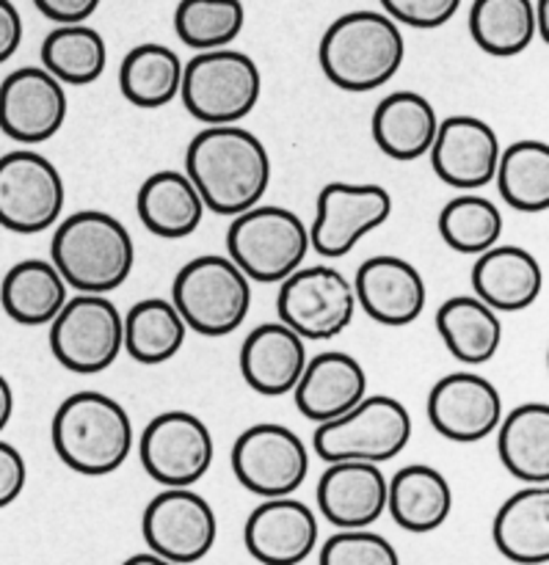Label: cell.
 I'll use <instances>...</instances> for the list:
<instances>
[{"mask_svg": "<svg viewBox=\"0 0 549 565\" xmlns=\"http://www.w3.org/2000/svg\"><path fill=\"white\" fill-rule=\"evenodd\" d=\"M503 419V397L489 379L478 373H451L429 392V423L436 434L456 445L489 439Z\"/></svg>", "mask_w": 549, "mask_h": 565, "instance_id": "e0dca14e", "label": "cell"}, {"mask_svg": "<svg viewBox=\"0 0 549 565\" xmlns=\"http://www.w3.org/2000/svg\"><path fill=\"white\" fill-rule=\"evenodd\" d=\"M22 44V17L11 0H0V64L9 61Z\"/></svg>", "mask_w": 549, "mask_h": 565, "instance_id": "7bdbcfd3", "label": "cell"}, {"mask_svg": "<svg viewBox=\"0 0 549 565\" xmlns=\"http://www.w3.org/2000/svg\"><path fill=\"white\" fill-rule=\"evenodd\" d=\"M186 174L210 213L237 215L268 193L271 154L246 127L204 125L188 143Z\"/></svg>", "mask_w": 549, "mask_h": 565, "instance_id": "6da1fadb", "label": "cell"}, {"mask_svg": "<svg viewBox=\"0 0 549 565\" xmlns=\"http://www.w3.org/2000/svg\"><path fill=\"white\" fill-rule=\"evenodd\" d=\"M315 497L324 519L337 530L370 527L387 513V478L381 463L331 461Z\"/></svg>", "mask_w": 549, "mask_h": 565, "instance_id": "44dd1931", "label": "cell"}, {"mask_svg": "<svg viewBox=\"0 0 549 565\" xmlns=\"http://www.w3.org/2000/svg\"><path fill=\"white\" fill-rule=\"evenodd\" d=\"M495 180L508 207L530 215L545 213L549 207V147L528 138L500 149Z\"/></svg>", "mask_w": 549, "mask_h": 565, "instance_id": "e575fe53", "label": "cell"}, {"mask_svg": "<svg viewBox=\"0 0 549 565\" xmlns=\"http://www.w3.org/2000/svg\"><path fill=\"white\" fill-rule=\"evenodd\" d=\"M50 351L70 373H103L125 351L122 312L103 292L66 298L61 312L50 320Z\"/></svg>", "mask_w": 549, "mask_h": 565, "instance_id": "9c48e42d", "label": "cell"}, {"mask_svg": "<svg viewBox=\"0 0 549 565\" xmlns=\"http://www.w3.org/2000/svg\"><path fill=\"white\" fill-rule=\"evenodd\" d=\"M392 196L373 182H329L318 193V210L309 226V248L324 259H340L357 248L365 235L387 224Z\"/></svg>", "mask_w": 549, "mask_h": 565, "instance_id": "5bb4252c", "label": "cell"}, {"mask_svg": "<svg viewBox=\"0 0 549 565\" xmlns=\"http://www.w3.org/2000/svg\"><path fill=\"white\" fill-rule=\"evenodd\" d=\"M246 25L243 0H180L175 31L191 50L230 47Z\"/></svg>", "mask_w": 549, "mask_h": 565, "instance_id": "74e56055", "label": "cell"}, {"mask_svg": "<svg viewBox=\"0 0 549 565\" xmlns=\"http://www.w3.org/2000/svg\"><path fill=\"white\" fill-rule=\"evenodd\" d=\"M320 565H398L395 546L368 527H342L320 546Z\"/></svg>", "mask_w": 549, "mask_h": 565, "instance_id": "f35d334b", "label": "cell"}, {"mask_svg": "<svg viewBox=\"0 0 549 565\" xmlns=\"http://www.w3.org/2000/svg\"><path fill=\"white\" fill-rule=\"evenodd\" d=\"M353 292H357V307L370 320L390 329L412 326L429 301L423 274L409 259L395 254L365 259L353 276Z\"/></svg>", "mask_w": 549, "mask_h": 565, "instance_id": "d6986e66", "label": "cell"}, {"mask_svg": "<svg viewBox=\"0 0 549 565\" xmlns=\"http://www.w3.org/2000/svg\"><path fill=\"white\" fill-rule=\"evenodd\" d=\"M171 303L191 331L202 337H226L246 323L252 279L230 257L204 254L177 270Z\"/></svg>", "mask_w": 549, "mask_h": 565, "instance_id": "8992f818", "label": "cell"}, {"mask_svg": "<svg viewBox=\"0 0 549 565\" xmlns=\"http://www.w3.org/2000/svg\"><path fill=\"white\" fill-rule=\"evenodd\" d=\"M136 210L147 232L163 241H182L193 235L208 213L191 177L175 169L155 171L141 182Z\"/></svg>", "mask_w": 549, "mask_h": 565, "instance_id": "d4e9b609", "label": "cell"}, {"mask_svg": "<svg viewBox=\"0 0 549 565\" xmlns=\"http://www.w3.org/2000/svg\"><path fill=\"white\" fill-rule=\"evenodd\" d=\"M42 66L64 86H88L108 66V44L103 33L86 22H70L50 31L42 42Z\"/></svg>", "mask_w": 549, "mask_h": 565, "instance_id": "836d02e7", "label": "cell"}, {"mask_svg": "<svg viewBox=\"0 0 549 565\" xmlns=\"http://www.w3.org/2000/svg\"><path fill=\"white\" fill-rule=\"evenodd\" d=\"M387 511L407 533H434L451 519L453 489L440 469L409 463L387 480Z\"/></svg>", "mask_w": 549, "mask_h": 565, "instance_id": "4316f807", "label": "cell"}, {"mask_svg": "<svg viewBox=\"0 0 549 565\" xmlns=\"http://www.w3.org/2000/svg\"><path fill=\"white\" fill-rule=\"evenodd\" d=\"M50 263L72 290L108 296L133 274L136 243L116 215L103 210H77L55 226Z\"/></svg>", "mask_w": 549, "mask_h": 565, "instance_id": "277c9868", "label": "cell"}, {"mask_svg": "<svg viewBox=\"0 0 549 565\" xmlns=\"http://www.w3.org/2000/svg\"><path fill=\"white\" fill-rule=\"evenodd\" d=\"M125 351L138 364L171 362L182 351L188 326L177 307L166 298H144L125 315Z\"/></svg>", "mask_w": 549, "mask_h": 565, "instance_id": "d6a6232c", "label": "cell"}, {"mask_svg": "<svg viewBox=\"0 0 549 565\" xmlns=\"http://www.w3.org/2000/svg\"><path fill=\"white\" fill-rule=\"evenodd\" d=\"M141 533L147 550L169 565L199 563L213 550L219 522L202 494L186 489H166L152 497L144 511Z\"/></svg>", "mask_w": 549, "mask_h": 565, "instance_id": "9a60e30c", "label": "cell"}, {"mask_svg": "<svg viewBox=\"0 0 549 565\" xmlns=\"http://www.w3.org/2000/svg\"><path fill=\"white\" fill-rule=\"evenodd\" d=\"M318 519L307 502L268 497L246 519L243 544L249 555L265 565H298L318 546Z\"/></svg>", "mask_w": 549, "mask_h": 565, "instance_id": "ffe728a7", "label": "cell"}, {"mask_svg": "<svg viewBox=\"0 0 549 565\" xmlns=\"http://www.w3.org/2000/svg\"><path fill=\"white\" fill-rule=\"evenodd\" d=\"M182 61L171 47L158 42L136 44L122 58L119 88L136 108H163L180 97Z\"/></svg>", "mask_w": 549, "mask_h": 565, "instance_id": "1f68e13d", "label": "cell"}, {"mask_svg": "<svg viewBox=\"0 0 549 565\" xmlns=\"http://www.w3.org/2000/svg\"><path fill=\"white\" fill-rule=\"evenodd\" d=\"M263 75L252 55L241 50H199L182 64L180 99L202 125H237L260 103Z\"/></svg>", "mask_w": 549, "mask_h": 565, "instance_id": "5b68a950", "label": "cell"}, {"mask_svg": "<svg viewBox=\"0 0 549 565\" xmlns=\"http://www.w3.org/2000/svg\"><path fill=\"white\" fill-rule=\"evenodd\" d=\"M497 552L511 563H549V483L508 497L492 524Z\"/></svg>", "mask_w": 549, "mask_h": 565, "instance_id": "83f0119b", "label": "cell"}, {"mask_svg": "<svg viewBox=\"0 0 549 565\" xmlns=\"http://www.w3.org/2000/svg\"><path fill=\"white\" fill-rule=\"evenodd\" d=\"M70 298V285L50 259H20L0 281V307L20 326H50Z\"/></svg>", "mask_w": 549, "mask_h": 565, "instance_id": "f546056e", "label": "cell"}, {"mask_svg": "<svg viewBox=\"0 0 549 565\" xmlns=\"http://www.w3.org/2000/svg\"><path fill=\"white\" fill-rule=\"evenodd\" d=\"M536 17V39L549 44V0H534Z\"/></svg>", "mask_w": 549, "mask_h": 565, "instance_id": "f6af8a7d", "label": "cell"}, {"mask_svg": "<svg viewBox=\"0 0 549 565\" xmlns=\"http://www.w3.org/2000/svg\"><path fill=\"white\" fill-rule=\"evenodd\" d=\"M473 290L495 312H522L539 301L545 270L522 246H492L473 265Z\"/></svg>", "mask_w": 549, "mask_h": 565, "instance_id": "cb8c5ba5", "label": "cell"}, {"mask_svg": "<svg viewBox=\"0 0 549 565\" xmlns=\"http://www.w3.org/2000/svg\"><path fill=\"white\" fill-rule=\"evenodd\" d=\"M436 226H440L442 241L453 252L478 257L481 252H486V248L500 241L503 215L492 199L481 196L475 191H464L442 207Z\"/></svg>", "mask_w": 549, "mask_h": 565, "instance_id": "8d00e7d4", "label": "cell"}, {"mask_svg": "<svg viewBox=\"0 0 549 565\" xmlns=\"http://www.w3.org/2000/svg\"><path fill=\"white\" fill-rule=\"evenodd\" d=\"M309 254V226L302 215L276 204H254L232 215L226 257L260 285H279Z\"/></svg>", "mask_w": 549, "mask_h": 565, "instance_id": "52a82bcc", "label": "cell"}, {"mask_svg": "<svg viewBox=\"0 0 549 565\" xmlns=\"http://www.w3.org/2000/svg\"><path fill=\"white\" fill-rule=\"evenodd\" d=\"M368 395V373L351 353L324 351L307 359L302 379L293 386L296 408L309 423H329L351 412Z\"/></svg>", "mask_w": 549, "mask_h": 565, "instance_id": "7402d4cb", "label": "cell"}, {"mask_svg": "<svg viewBox=\"0 0 549 565\" xmlns=\"http://www.w3.org/2000/svg\"><path fill=\"white\" fill-rule=\"evenodd\" d=\"M28 483V463L14 445L0 439V511L20 500Z\"/></svg>", "mask_w": 549, "mask_h": 565, "instance_id": "60d3db41", "label": "cell"}, {"mask_svg": "<svg viewBox=\"0 0 549 565\" xmlns=\"http://www.w3.org/2000/svg\"><path fill=\"white\" fill-rule=\"evenodd\" d=\"M412 414L390 395H365L342 417L320 423L315 430V456L320 461L387 463L412 441Z\"/></svg>", "mask_w": 549, "mask_h": 565, "instance_id": "ba28073f", "label": "cell"}, {"mask_svg": "<svg viewBox=\"0 0 549 565\" xmlns=\"http://www.w3.org/2000/svg\"><path fill=\"white\" fill-rule=\"evenodd\" d=\"M276 312L304 342H329L340 337L357 315V292L331 265L296 268L279 281Z\"/></svg>", "mask_w": 549, "mask_h": 565, "instance_id": "30bf717a", "label": "cell"}, {"mask_svg": "<svg viewBox=\"0 0 549 565\" xmlns=\"http://www.w3.org/2000/svg\"><path fill=\"white\" fill-rule=\"evenodd\" d=\"M66 191L61 171L33 149H14L0 158V226L14 235L47 232L64 213Z\"/></svg>", "mask_w": 549, "mask_h": 565, "instance_id": "8fae6325", "label": "cell"}, {"mask_svg": "<svg viewBox=\"0 0 549 565\" xmlns=\"http://www.w3.org/2000/svg\"><path fill=\"white\" fill-rule=\"evenodd\" d=\"M497 452L511 478L525 486L549 483V406L522 403L503 414L497 425Z\"/></svg>", "mask_w": 549, "mask_h": 565, "instance_id": "4dcf8cb0", "label": "cell"}, {"mask_svg": "<svg viewBox=\"0 0 549 565\" xmlns=\"http://www.w3.org/2000/svg\"><path fill=\"white\" fill-rule=\"evenodd\" d=\"M307 345L302 337L279 323H263L243 340L241 375L249 390L265 397H279L293 392L307 367Z\"/></svg>", "mask_w": 549, "mask_h": 565, "instance_id": "603a6c76", "label": "cell"}, {"mask_svg": "<svg viewBox=\"0 0 549 565\" xmlns=\"http://www.w3.org/2000/svg\"><path fill=\"white\" fill-rule=\"evenodd\" d=\"M232 472L254 497L296 494L309 475V450L287 425L260 423L232 445Z\"/></svg>", "mask_w": 549, "mask_h": 565, "instance_id": "4fadbf2b", "label": "cell"}, {"mask_svg": "<svg viewBox=\"0 0 549 565\" xmlns=\"http://www.w3.org/2000/svg\"><path fill=\"white\" fill-rule=\"evenodd\" d=\"M500 138L478 116H451L436 127L431 166L445 185L456 191H481L495 180Z\"/></svg>", "mask_w": 549, "mask_h": 565, "instance_id": "ac0fdd59", "label": "cell"}, {"mask_svg": "<svg viewBox=\"0 0 549 565\" xmlns=\"http://www.w3.org/2000/svg\"><path fill=\"white\" fill-rule=\"evenodd\" d=\"M138 458L155 483L186 489L210 472L215 458L213 434L191 412H163L138 436Z\"/></svg>", "mask_w": 549, "mask_h": 565, "instance_id": "7c38bea8", "label": "cell"}, {"mask_svg": "<svg viewBox=\"0 0 549 565\" xmlns=\"http://www.w3.org/2000/svg\"><path fill=\"white\" fill-rule=\"evenodd\" d=\"M464 0H381L384 14H390L398 25L418 28V31H434L447 25L462 9Z\"/></svg>", "mask_w": 549, "mask_h": 565, "instance_id": "ab89813d", "label": "cell"}, {"mask_svg": "<svg viewBox=\"0 0 549 565\" xmlns=\"http://www.w3.org/2000/svg\"><path fill=\"white\" fill-rule=\"evenodd\" d=\"M66 86L44 66H20L0 83V130L17 143L36 147L64 127Z\"/></svg>", "mask_w": 549, "mask_h": 565, "instance_id": "2e32d148", "label": "cell"}, {"mask_svg": "<svg viewBox=\"0 0 549 565\" xmlns=\"http://www.w3.org/2000/svg\"><path fill=\"white\" fill-rule=\"evenodd\" d=\"M11 414H14V392H11V384L6 381V375H0V434L11 423Z\"/></svg>", "mask_w": 549, "mask_h": 565, "instance_id": "ee69618b", "label": "cell"}, {"mask_svg": "<svg viewBox=\"0 0 549 565\" xmlns=\"http://www.w3.org/2000/svg\"><path fill=\"white\" fill-rule=\"evenodd\" d=\"M436 331L447 353L467 367L492 362L500 351L503 323L489 303L478 296H453L436 309Z\"/></svg>", "mask_w": 549, "mask_h": 565, "instance_id": "f1b7e54d", "label": "cell"}, {"mask_svg": "<svg viewBox=\"0 0 549 565\" xmlns=\"http://www.w3.org/2000/svg\"><path fill=\"white\" fill-rule=\"evenodd\" d=\"M469 36L495 58H514L536 42L534 0H473Z\"/></svg>", "mask_w": 549, "mask_h": 565, "instance_id": "d590c367", "label": "cell"}, {"mask_svg": "<svg viewBox=\"0 0 549 565\" xmlns=\"http://www.w3.org/2000/svg\"><path fill=\"white\" fill-rule=\"evenodd\" d=\"M440 116L436 108L418 92H392L376 105L370 132L387 158L412 163L429 154L434 143Z\"/></svg>", "mask_w": 549, "mask_h": 565, "instance_id": "484cf974", "label": "cell"}, {"mask_svg": "<svg viewBox=\"0 0 549 565\" xmlns=\"http://www.w3.org/2000/svg\"><path fill=\"white\" fill-rule=\"evenodd\" d=\"M320 70L337 88L373 92L401 72L407 58L403 31L384 11H348L320 39Z\"/></svg>", "mask_w": 549, "mask_h": 565, "instance_id": "7a4b0ae2", "label": "cell"}, {"mask_svg": "<svg viewBox=\"0 0 549 565\" xmlns=\"http://www.w3.org/2000/svg\"><path fill=\"white\" fill-rule=\"evenodd\" d=\"M127 563H155V565H166V563H163V557H160V555H155L152 550H149V552H144V555H136V557H130V561H127Z\"/></svg>", "mask_w": 549, "mask_h": 565, "instance_id": "bcb514c9", "label": "cell"}, {"mask_svg": "<svg viewBox=\"0 0 549 565\" xmlns=\"http://www.w3.org/2000/svg\"><path fill=\"white\" fill-rule=\"evenodd\" d=\"M50 441L66 469L103 478L130 458L136 430L119 401L103 392H75L55 408Z\"/></svg>", "mask_w": 549, "mask_h": 565, "instance_id": "3957f363", "label": "cell"}, {"mask_svg": "<svg viewBox=\"0 0 549 565\" xmlns=\"http://www.w3.org/2000/svg\"><path fill=\"white\" fill-rule=\"evenodd\" d=\"M103 0H33L39 14L47 20L59 22V25H70V22H86L94 11L99 9Z\"/></svg>", "mask_w": 549, "mask_h": 565, "instance_id": "b9f144b4", "label": "cell"}]
</instances>
